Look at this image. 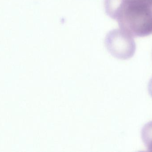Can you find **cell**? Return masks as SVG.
Masks as SVG:
<instances>
[{
    "instance_id": "6da1fadb",
    "label": "cell",
    "mask_w": 152,
    "mask_h": 152,
    "mask_svg": "<svg viewBox=\"0 0 152 152\" xmlns=\"http://www.w3.org/2000/svg\"><path fill=\"white\" fill-rule=\"evenodd\" d=\"M121 21L127 33L134 37L152 34V9L142 0H122Z\"/></svg>"
},
{
    "instance_id": "7a4b0ae2",
    "label": "cell",
    "mask_w": 152,
    "mask_h": 152,
    "mask_svg": "<svg viewBox=\"0 0 152 152\" xmlns=\"http://www.w3.org/2000/svg\"><path fill=\"white\" fill-rule=\"evenodd\" d=\"M142 137L148 151L152 152V121L144 126L142 130Z\"/></svg>"
},
{
    "instance_id": "3957f363",
    "label": "cell",
    "mask_w": 152,
    "mask_h": 152,
    "mask_svg": "<svg viewBox=\"0 0 152 152\" xmlns=\"http://www.w3.org/2000/svg\"><path fill=\"white\" fill-rule=\"evenodd\" d=\"M148 91H149L150 95L152 97V78L150 80L149 84H148Z\"/></svg>"
},
{
    "instance_id": "277c9868",
    "label": "cell",
    "mask_w": 152,
    "mask_h": 152,
    "mask_svg": "<svg viewBox=\"0 0 152 152\" xmlns=\"http://www.w3.org/2000/svg\"><path fill=\"white\" fill-rule=\"evenodd\" d=\"M146 2L152 9V0H143Z\"/></svg>"
}]
</instances>
